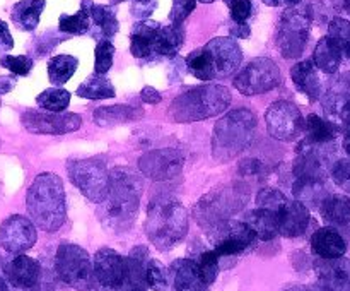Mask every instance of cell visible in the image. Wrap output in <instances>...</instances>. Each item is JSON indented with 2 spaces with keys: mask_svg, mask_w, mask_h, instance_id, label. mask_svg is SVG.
Listing matches in <instances>:
<instances>
[{
  "mask_svg": "<svg viewBox=\"0 0 350 291\" xmlns=\"http://www.w3.org/2000/svg\"><path fill=\"white\" fill-rule=\"evenodd\" d=\"M126 291H147V290H144V288H129Z\"/></svg>",
  "mask_w": 350,
  "mask_h": 291,
  "instance_id": "cell-60",
  "label": "cell"
},
{
  "mask_svg": "<svg viewBox=\"0 0 350 291\" xmlns=\"http://www.w3.org/2000/svg\"><path fill=\"white\" fill-rule=\"evenodd\" d=\"M265 122L270 136L284 142L296 140L306 129V120L299 106L286 99H280L269 106L265 113Z\"/></svg>",
  "mask_w": 350,
  "mask_h": 291,
  "instance_id": "cell-12",
  "label": "cell"
},
{
  "mask_svg": "<svg viewBox=\"0 0 350 291\" xmlns=\"http://www.w3.org/2000/svg\"><path fill=\"white\" fill-rule=\"evenodd\" d=\"M350 99V72L340 75L323 96V108L332 115H340L342 106Z\"/></svg>",
  "mask_w": 350,
  "mask_h": 291,
  "instance_id": "cell-33",
  "label": "cell"
},
{
  "mask_svg": "<svg viewBox=\"0 0 350 291\" xmlns=\"http://www.w3.org/2000/svg\"><path fill=\"white\" fill-rule=\"evenodd\" d=\"M311 21V5L297 3L282 14L277 29V47L284 58H299L303 55L310 38Z\"/></svg>",
  "mask_w": 350,
  "mask_h": 291,
  "instance_id": "cell-7",
  "label": "cell"
},
{
  "mask_svg": "<svg viewBox=\"0 0 350 291\" xmlns=\"http://www.w3.org/2000/svg\"><path fill=\"white\" fill-rule=\"evenodd\" d=\"M79 67V60L72 55H57L48 62V77L55 86H62L70 81Z\"/></svg>",
  "mask_w": 350,
  "mask_h": 291,
  "instance_id": "cell-35",
  "label": "cell"
},
{
  "mask_svg": "<svg viewBox=\"0 0 350 291\" xmlns=\"http://www.w3.org/2000/svg\"><path fill=\"white\" fill-rule=\"evenodd\" d=\"M185 157L176 149H154L142 154L139 160V170L152 181L173 180L181 173Z\"/></svg>",
  "mask_w": 350,
  "mask_h": 291,
  "instance_id": "cell-15",
  "label": "cell"
},
{
  "mask_svg": "<svg viewBox=\"0 0 350 291\" xmlns=\"http://www.w3.org/2000/svg\"><path fill=\"white\" fill-rule=\"evenodd\" d=\"M188 211L180 201L174 199H156L147 209L146 233L150 243L161 252H167L187 236Z\"/></svg>",
  "mask_w": 350,
  "mask_h": 291,
  "instance_id": "cell-5",
  "label": "cell"
},
{
  "mask_svg": "<svg viewBox=\"0 0 350 291\" xmlns=\"http://www.w3.org/2000/svg\"><path fill=\"white\" fill-rule=\"evenodd\" d=\"M14 47V40L9 33V26L0 19V50L7 51Z\"/></svg>",
  "mask_w": 350,
  "mask_h": 291,
  "instance_id": "cell-51",
  "label": "cell"
},
{
  "mask_svg": "<svg viewBox=\"0 0 350 291\" xmlns=\"http://www.w3.org/2000/svg\"><path fill=\"white\" fill-rule=\"evenodd\" d=\"M291 77L293 82L296 84L297 91L306 94L310 101H317L320 99L321 91V82L318 77L317 65H314L313 58L311 60H301L291 68Z\"/></svg>",
  "mask_w": 350,
  "mask_h": 291,
  "instance_id": "cell-23",
  "label": "cell"
},
{
  "mask_svg": "<svg viewBox=\"0 0 350 291\" xmlns=\"http://www.w3.org/2000/svg\"><path fill=\"white\" fill-rule=\"evenodd\" d=\"M120 2H125V0H111V5H116V3Z\"/></svg>",
  "mask_w": 350,
  "mask_h": 291,
  "instance_id": "cell-61",
  "label": "cell"
},
{
  "mask_svg": "<svg viewBox=\"0 0 350 291\" xmlns=\"http://www.w3.org/2000/svg\"><path fill=\"white\" fill-rule=\"evenodd\" d=\"M55 274L62 283L88 291L92 279V259L88 250L75 243H62L55 253Z\"/></svg>",
  "mask_w": 350,
  "mask_h": 291,
  "instance_id": "cell-9",
  "label": "cell"
},
{
  "mask_svg": "<svg viewBox=\"0 0 350 291\" xmlns=\"http://www.w3.org/2000/svg\"><path fill=\"white\" fill-rule=\"evenodd\" d=\"M68 178L91 202L101 204L109 190V171L98 157L70 160L67 163Z\"/></svg>",
  "mask_w": 350,
  "mask_h": 291,
  "instance_id": "cell-10",
  "label": "cell"
},
{
  "mask_svg": "<svg viewBox=\"0 0 350 291\" xmlns=\"http://www.w3.org/2000/svg\"><path fill=\"white\" fill-rule=\"evenodd\" d=\"M327 180L320 178H296L293 185V195L308 207H320L321 201L327 197Z\"/></svg>",
  "mask_w": 350,
  "mask_h": 291,
  "instance_id": "cell-30",
  "label": "cell"
},
{
  "mask_svg": "<svg viewBox=\"0 0 350 291\" xmlns=\"http://www.w3.org/2000/svg\"><path fill=\"white\" fill-rule=\"evenodd\" d=\"M142 192V177L135 170L118 166L109 171L108 195L98 209V218L103 228L111 233H125L132 228L139 214Z\"/></svg>",
  "mask_w": 350,
  "mask_h": 291,
  "instance_id": "cell-1",
  "label": "cell"
},
{
  "mask_svg": "<svg viewBox=\"0 0 350 291\" xmlns=\"http://www.w3.org/2000/svg\"><path fill=\"white\" fill-rule=\"evenodd\" d=\"M231 10L232 23L234 24H246L252 17L253 3L252 0H224Z\"/></svg>",
  "mask_w": 350,
  "mask_h": 291,
  "instance_id": "cell-45",
  "label": "cell"
},
{
  "mask_svg": "<svg viewBox=\"0 0 350 291\" xmlns=\"http://www.w3.org/2000/svg\"><path fill=\"white\" fill-rule=\"evenodd\" d=\"M246 225L255 231L256 238L269 242L279 235V219H277L275 209L269 207H258L250 211L245 219Z\"/></svg>",
  "mask_w": 350,
  "mask_h": 291,
  "instance_id": "cell-24",
  "label": "cell"
},
{
  "mask_svg": "<svg viewBox=\"0 0 350 291\" xmlns=\"http://www.w3.org/2000/svg\"><path fill=\"white\" fill-rule=\"evenodd\" d=\"M321 218L332 226H347L350 223V197L344 194H330L320 204Z\"/></svg>",
  "mask_w": 350,
  "mask_h": 291,
  "instance_id": "cell-29",
  "label": "cell"
},
{
  "mask_svg": "<svg viewBox=\"0 0 350 291\" xmlns=\"http://www.w3.org/2000/svg\"><path fill=\"white\" fill-rule=\"evenodd\" d=\"M219 260H221V255H219L215 250H205V252H202L197 259L198 273H200L202 279H204L208 286L214 284V281L217 279L219 276Z\"/></svg>",
  "mask_w": 350,
  "mask_h": 291,
  "instance_id": "cell-41",
  "label": "cell"
},
{
  "mask_svg": "<svg viewBox=\"0 0 350 291\" xmlns=\"http://www.w3.org/2000/svg\"><path fill=\"white\" fill-rule=\"evenodd\" d=\"M94 55H96L94 72H96V74H99V75H105L113 65V57H115V47H113V43L108 40V38H105V40H99L98 45H96Z\"/></svg>",
  "mask_w": 350,
  "mask_h": 291,
  "instance_id": "cell-43",
  "label": "cell"
},
{
  "mask_svg": "<svg viewBox=\"0 0 350 291\" xmlns=\"http://www.w3.org/2000/svg\"><path fill=\"white\" fill-rule=\"evenodd\" d=\"M231 101V91L226 86H197L173 99L170 105V116L180 123L200 122L226 112Z\"/></svg>",
  "mask_w": 350,
  "mask_h": 291,
  "instance_id": "cell-6",
  "label": "cell"
},
{
  "mask_svg": "<svg viewBox=\"0 0 350 291\" xmlns=\"http://www.w3.org/2000/svg\"><path fill=\"white\" fill-rule=\"evenodd\" d=\"M170 277L174 291H208V284L202 279L193 259L174 260L170 267Z\"/></svg>",
  "mask_w": 350,
  "mask_h": 291,
  "instance_id": "cell-20",
  "label": "cell"
},
{
  "mask_svg": "<svg viewBox=\"0 0 350 291\" xmlns=\"http://www.w3.org/2000/svg\"><path fill=\"white\" fill-rule=\"evenodd\" d=\"M33 291H55V288H53V284L46 279V277H43V281L40 283V286L34 288Z\"/></svg>",
  "mask_w": 350,
  "mask_h": 291,
  "instance_id": "cell-56",
  "label": "cell"
},
{
  "mask_svg": "<svg viewBox=\"0 0 350 291\" xmlns=\"http://www.w3.org/2000/svg\"><path fill=\"white\" fill-rule=\"evenodd\" d=\"M334 181L344 190L350 192V160H340L332 168Z\"/></svg>",
  "mask_w": 350,
  "mask_h": 291,
  "instance_id": "cell-47",
  "label": "cell"
},
{
  "mask_svg": "<svg viewBox=\"0 0 350 291\" xmlns=\"http://www.w3.org/2000/svg\"><path fill=\"white\" fill-rule=\"evenodd\" d=\"M250 199V188L243 181L219 185L205 194L193 207V218L200 228L212 233L231 221Z\"/></svg>",
  "mask_w": 350,
  "mask_h": 291,
  "instance_id": "cell-4",
  "label": "cell"
},
{
  "mask_svg": "<svg viewBox=\"0 0 350 291\" xmlns=\"http://www.w3.org/2000/svg\"><path fill=\"white\" fill-rule=\"evenodd\" d=\"M36 103L40 108L46 110V112H65L68 108V105H70V92L62 88L44 89L36 98Z\"/></svg>",
  "mask_w": 350,
  "mask_h": 291,
  "instance_id": "cell-39",
  "label": "cell"
},
{
  "mask_svg": "<svg viewBox=\"0 0 350 291\" xmlns=\"http://www.w3.org/2000/svg\"><path fill=\"white\" fill-rule=\"evenodd\" d=\"M318 279L323 281L334 291H350V259L325 260L320 259L314 266Z\"/></svg>",
  "mask_w": 350,
  "mask_h": 291,
  "instance_id": "cell-22",
  "label": "cell"
},
{
  "mask_svg": "<svg viewBox=\"0 0 350 291\" xmlns=\"http://www.w3.org/2000/svg\"><path fill=\"white\" fill-rule=\"evenodd\" d=\"M310 243L314 255L325 260L340 259L347 252V243H345L344 236L332 226L318 228L311 236Z\"/></svg>",
  "mask_w": 350,
  "mask_h": 291,
  "instance_id": "cell-21",
  "label": "cell"
},
{
  "mask_svg": "<svg viewBox=\"0 0 350 291\" xmlns=\"http://www.w3.org/2000/svg\"><path fill=\"white\" fill-rule=\"evenodd\" d=\"M214 65L215 79H224L234 74L243 62V51L232 38H214L205 45Z\"/></svg>",
  "mask_w": 350,
  "mask_h": 291,
  "instance_id": "cell-18",
  "label": "cell"
},
{
  "mask_svg": "<svg viewBox=\"0 0 350 291\" xmlns=\"http://www.w3.org/2000/svg\"><path fill=\"white\" fill-rule=\"evenodd\" d=\"M187 67L191 74L200 81H212L215 79L214 65H212V58L208 55L207 48H197L191 51L187 57Z\"/></svg>",
  "mask_w": 350,
  "mask_h": 291,
  "instance_id": "cell-38",
  "label": "cell"
},
{
  "mask_svg": "<svg viewBox=\"0 0 350 291\" xmlns=\"http://www.w3.org/2000/svg\"><path fill=\"white\" fill-rule=\"evenodd\" d=\"M342 118V122H344V125L350 129V99L347 103H345L344 106H342L340 110V115H338Z\"/></svg>",
  "mask_w": 350,
  "mask_h": 291,
  "instance_id": "cell-55",
  "label": "cell"
},
{
  "mask_svg": "<svg viewBox=\"0 0 350 291\" xmlns=\"http://www.w3.org/2000/svg\"><path fill=\"white\" fill-rule=\"evenodd\" d=\"M140 98L144 103H149V105H157L161 101V92L157 89H154L152 86H146V88L140 91Z\"/></svg>",
  "mask_w": 350,
  "mask_h": 291,
  "instance_id": "cell-52",
  "label": "cell"
},
{
  "mask_svg": "<svg viewBox=\"0 0 350 291\" xmlns=\"http://www.w3.org/2000/svg\"><path fill=\"white\" fill-rule=\"evenodd\" d=\"M200 2H204V3H212V2H214V0H200Z\"/></svg>",
  "mask_w": 350,
  "mask_h": 291,
  "instance_id": "cell-62",
  "label": "cell"
},
{
  "mask_svg": "<svg viewBox=\"0 0 350 291\" xmlns=\"http://www.w3.org/2000/svg\"><path fill=\"white\" fill-rule=\"evenodd\" d=\"M335 2H337L342 9L347 10V12L350 14V0H335Z\"/></svg>",
  "mask_w": 350,
  "mask_h": 291,
  "instance_id": "cell-57",
  "label": "cell"
},
{
  "mask_svg": "<svg viewBox=\"0 0 350 291\" xmlns=\"http://www.w3.org/2000/svg\"><path fill=\"white\" fill-rule=\"evenodd\" d=\"M170 269H166L159 260L149 259L146 267L147 288L152 291H167V288H170Z\"/></svg>",
  "mask_w": 350,
  "mask_h": 291,
  "instance_id": "cell-40",
  "label": "cell"
},
{
  "mask_svg": "<svg viewBox=\"0 0 350 291\" xmlns=\"http://www.w3.org/2000/svg\"><path fill=\"white\" fill-rule=\"evenodd\" d=\"M0 65L16 75H27L31 72V68H33L34 62L33 58L26 57V55H19V57L3 55V57H0Z\"/></svg>",
  "mask_w": 350,
  "mask_h": 291,
  "instance_id": "cell-44",
  "label": "cell"
},
{
  "mask_svg": "<svg viewBox=\"0 0 350 291\" xmlns=\"http://www.w3.org/2000/svg\"><path fill=\"white\" fill-rule=\"evenodd\" d=\"M328 36L337 41L344 57L350 58V21L344 17H334L328 24Z\"/></svg>",
  "mask_w": 350,
  "mask_h": 291,
  "instance_id": "cell-42",
  "label": "cell"
},
{
  "mask_svg": "<svg viewBox=\"0 0 350 291\" xmlns=\"http://www.w3.org/2000/svg\"><path fill=\"white\" fill-rule=\"evenodd\" d=\"M161 27L156 21H142V23L135 24L132 31V45H130V51L135 58H152L156 57L154 53V40H156V33Z\"/></svg>",
  "mask_w": 350,
  "mask_h": 291,
  "instance_id": "cell-25",
  "label": "cell"
},
{
  "mask_svg": "<svg viewBox=\"0 0 350 291\" xmlns=\"http://www.w3.org/2000/svg\"><path fill=\"white\" fill-rule=\"evenodd\" d=\"M306 142L313 144V146H327V144L334 142L338 136V127L335 123L328 122V120L321 118V116L311 113L306 118Z\"/></svg>",
  "mask_w": 350,
  "mask_h": 291,
  "instance_id": "cell-32",
  "label": "cell"
},
{
  "mask_svg": "<svg viewBox=\"0 0 350 291\" xmlns=\"http://www.w3.org/2000/svg\"><path fill=\"white\" fill-rule=\"evenodd\" d=\"M208 235L214 242V250L221 257L239 255L252 249L258 240L245 221H229Z\"/></svg>",
  "mask_w": 350,
  "mask_h": 291,
  "instance_id": "cell-14",
  "label": "cell"
},
{
  "mask_svg": "<svg viewBox=\"0 0 350 291\" xmlns=\"http://www.w3.org/2000/svg\"><path fill=\"white\" fill-rule=\"evenodd\" d=\"M265 171V164L258 160H245L239 163V173L245 177H256Z\"/></svg>",
  "mask_w": 350,
  "mask_h": 291,
  "instance_id": "cell-49",
  "label": "cell"
},
{
  "mask_svg": "<svg viewBox=\"0 0 350 291\" xmlns=\"http://www.w3.org/2000/svg\"><path fill=\"white\" fill-rule=\"evenodd\" d=\"M77 96L84 99H108L115 98V88H113L111 81L103 75L96 74L85 79L81 86L77 88Z\"/></svg>",
  "mask_w": 350,
  "mask_h": 291,
  "instance_id": "cell-36",
  "label": "cell"
},
{
  "mask_svg": "<svg viewBox=\"0 0 350 291\" xmlns=\"http://www.w3.org/2000/svg\"><path fill=\"white\" fill-rule=\"evenodd\" d=\"M342 58H344V53L332 36L321 38L313 51L314 65L325 74H335L340 67Z\"/></svg>",
  "mask_w": 350,
  "mask_h": 291,
  "instance_id": "cell-27",
  "label": "cell"
},
{
  "mask_svg": "<svg viewBox=\"0 0 350 291\" xmlns=\"http://www.w3.org/2000/svg\"><path fill=\"white\" fill-rule=\"evenodd\" d=\"M258 122L252 110L238 108L226 113L214 127L212 156L219 163H228L245 153L256 137Z\"/></svg>",
  "mask_w": 350,
  "mask_h": 291,
  "instance_id": "cell-3",
  "label": "cell"
},
{
  "mask_svg": "<svg viewBox=\"0 0 350 291\" xmlns=\"http://www.w3.org/2000/svg\"><path fill=\"white\" fill-rule=\"evenodd\" d=\"M89 3L91 0H84L79 9V12H75L74 16H60L58 21V29L65 34H84L88 33L89 27H91V14H89Z\"/></svg>",
  "mask_w": 350,
  "mask_h": 291,
  "instance_id": "cell-37",
  "label": "cell"
},
{
  "mask_svg": "<svg viewBox=\"0 0 350 291\" xmlns=\"http://www.w3.org/2000/svg\"><path fill=\"white\" fill-rule=\"evenodd\" d=\"M0 291H10L9 283H7L5 277H2V276H0Z\"/></svg>",
  "mask_w": 350,
  "mask_h": 291,
  "instance_id": "cell-58",
  "label": "cell"
},
{
  "mask_svg": "<svg viewBox=\"0 0 350 291\" xmlns=\"http://www.w3.org/2000/svg\"><path fill=\"white\" fill-rule=\"evenodd\" d=\"M263 2H265L267 5L277 7V5H282V3H284V0H263Z\"/></svg>",
  "mask_w": 350,
  "mask_h": 291,
  "instance_id": "cell-59",
  "label": "cell"
},
{
  "mask_svg": "<svg viewBox=\"0 0 350 291\" xmlns=\"http://www.w3.org/2000/svg\"><path fill=\"white\" fill-rule=\"evenodd\" d=\"M24 129L31 134H48V136H62L81 129L82 118L77 113H44L38 110H26L21 115Z\"/></svg>",
  "mask_w": 350,
  "mask_h": 291,
  "instance_id": "cell-13",
  "label": "cell"
},
{
  "mask_svg": "<svg viewBox=\"0 0 350 291\" xmlns=\"http://www.w3.org/2000/svg\"><path fill=\"white\" fill-rule=\"evenodd\" d=\"M157 7V0H132V14L139 19H149Z\"/></svg>",
  "mask_w": 350,
  "mask_h": 291,
  "instance_id": "cell-48",
  "label": "cell"
},
{
  "mask_svg": "<svg viewBox=\"0 0 350 291\" xmlns=\"http://www.w3.org/2000/svg\"><path fill=\"white\" fill-rule=\"evenodd\" d=\"M130 279L129 259L103 246L92 260V279L88 291H126Z\"/></svg>",
  "mask_w": 350,
  "mask_h": 291,
  "instance_id": "cell-8",
  "label": "cell"
},
{
  "mask_svg": "<svg viewBox=\"0 0 350 291\" xmlns=\"http://www.w3.org/2000/svg\"><path fill=\"white\" fill-rule=\"evenodd\" d=\"M3 274L16 291H33L43 281V267L36 259L24 253H17L3 266Z\"/></svg>",
  "mask_w": 350,
  "mask_h": 291,
  "instance_id": "cell-17",
  "label": "cell"
},
{
  "mask_svg": "<svg viewBox=\"0 0 350 291\" xmlns=\"http://www.w3.org/2000/svg\"><path fill=\"white\" fill-rule=\"evenodd\" d=\"M36 225L26 216H9L0 225V246L9 253H23L36 243Z\"/></svg>",
  "mask_w": 350,
  "mask_h": 291,
  "instance_id": "cell-16",
  "label": "cell"
},
{
  "mask_svg": "<svg viewBox=\"0 0 350 291\" xmlns=\"http://www.w3.org/2000/svg\"><path fill=\"white\" fill-rule=\"evenodd\" d=\"M44 5H46L44 0H19L14 5L10 17H12L14 24L23 31H34L40 24Z\"/></svg>",
  "mask_w": 350,
  "mask_h": 291,
  "instance_id": "cell-31",
  "label": "cell"
},
{
  "mask_svg": "<svg viewBox=\"0 0 350 291\" xmlns=\"http://www.w3.org/2000/svg\"><path fill=\"white\" fill-rule=\"evenodd\" d=\"M284 291H334V290L328 288L323 281L318 279L314 284H294V286H289Z\"/></svg>",
  "mask_w": 350,
  "mask_h": 291,
  "instance_id": "cell-50",
  "label": "cell"
},
{
  "mask_svg": "<svg viewBox=\"0 0 350 291\" xmlns=\"http://www.w3.org/2000/svg\"><path fill=\"white\" fill-rule=\"evenodd\" d=\"M26 207L34 225L46 233L64 226L67 219L64 181L55 173H40L26 195Z\"/></svg>",
  "mask_w": 350,
  "mask_h": 291,
  "instance_id": "cell-2",
  "label": "cell"
},
{
  "mask_svg": "<svg viewBox=\"0 0 350 291\" xmlns=\"http://www.w3.org/2000/svg\"><path fill=\"white\" fill-rule=\"evenodd\" d=\"M277 219H279V235L286 236V238H297V236H303L310 228V207L296 199L294 201L287 199L277 209Z\"/></svg>",
  "mask_w": 350,
  "mask_h": 291,
  "instance_id": "cell-19",
  "label": "cell"
},
{
  "mask_svg": "<svg viewBox=\"0 0 350 291\" xmlns=\"http://www.w3.org/2000/svg\"><path fill=\"white\" fill-rule=\"evenodd\" d=\"M197 0H173V9L170 12V19L173 24H183L185 19L193 12Z\"/></svg>",
  "mask_w": 350,
  "mask_h": 291,
  "instance_id": "cell-46",
  "label": "cell"
},
{
  "mask_svg": "<svg viewBox=\"0 0 350 291\" xmlns=\"http://www.w3.org/2000/svg\"><path fill=\"white\" fill-rule=\"evenodd\" d=\"M185 29L183 24H173L161 26L154 40V53L157 57H174L183 47Z\"/></svg>",
  "mask_w": 350,
  "mask_h": 291,
  "instance_id": "cell-28",
  "label": "cell"
},
{
  "mask_svg": "<svg viewBox=\"0 0 350 291\" xmlns=\"http://www.w3.org/2000/svg\"><path fill=\"white\" fill-rule=\"evenodd\" d=\"M282 81L279 65L270 58H255L241 68L232 84L241 94L255 96L275 89Z\"/></svg>",
  "mask_w": 350,
  "mask_h": 291,
  "instance_id": "cell-11",
  "label": "cell"
},
{
  "mask_svg": "<svg viewBox=\"0 0 350 291\" xmlns=\"http://www.w3.org/2000/svg\"><path fill=\"white\" fill-rule=\"evenodd\" d=\"M14 86H16V81H14V79L0 77V94H3V92L12 91Z\"/></svg>",
  "mask_w": 350,
  "mask_h": 291,
  "instance_id": "cell-54",
  "label": "cell"
},
{
  "mask_svg": "<svg viewBox=\"0 0 350 291\" xmlns=\"http://www.w3.org/2000/svg\"><path fill=\"white\" fill-rule=\"evenodd\" d=\"M89 14H91L92 23L98 26L99 33L105 38H111L118 33V19H116L115 5H98V3H89Z\"/></svg>",
  "mask_w": 350,
  "mask_h": 291,
  "instance_id": "cell-34",
  "label": "cell"
},
{
  "mask_svg": "<svg viewBox=\"0 0 350 291\" xmlns=\"http://www.w3.org/2000/svg\"><path fill=\"white\" fill-rule=\"evenodd\" d=\"M231 34L236 38H250V26L248 24H234L231 27Z\"/></svg>",
  "mask_w": 350,
  "mask_h": 291,
  "instance_id": "cell-53",
  "label": "cell"
},
{
  "mask_svg": "<svg viewBox=\"0 0 350 291\" xmlns=\"http://www.w3.org/2000/svg\"><path fill=\"white\" fill-rule=\"evenodd\" d=\"M144 116V110L137 108L132 105H113V106H101L96 108L92 113V120L99 127H115L120 123L133 122Z\"/></svg>",
  "mask_w": 350,
  "mask_h": 291,
  "instance_id": "cell-26",
  "label": "cell"
}]
</instances>
